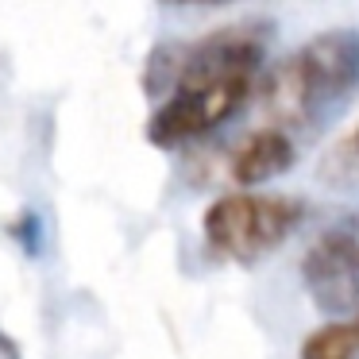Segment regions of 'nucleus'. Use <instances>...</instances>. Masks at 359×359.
Instances as JSON below:
<instances>
[{"mask_svg":"<svg viewBox=\"0 0 359 359\" xmlns=\"http://www.w3.org/2000/svg\"><path fill=\"white\" fill-rule=\"evenodd\" d=\"M266 35H271V24L240 20V24L212 27L194 47L182 50L166 101L147 124L151 143L178 147L232 120L263 78Z\"/></svg>","mask_w":359,"mask_h":359,"instance_id":"1","label":"nucleus"},{"mask_svg":"<svg viewBox=\"0 0 359 359\" xmlns=\"http://www.w3.org/2000/svg\"><path fill=\"white\" fill-rule=\"evenodd\" d=\"M359 89V32L328 27L309 43L294 47L286 58L259 78L255 97L263 109V124L297 135H313L351 101Z\"/></svg>","mask_w":359,"mask_h":359,"instance_id":"2","label":"nucleus"},{"mask_svg":"<svg viewBox=\"0 0 359 359\" xmlns=\"http://www.w3.org/2000/svg\"><path fill=\"white\" fill-rule=\"evenodd\" d=\"M305 220V205L286 194H224L205 209V243L220 259L232 263H255L271 255L278 243L294 236V228Z\"/></svg>","mask_w":359,"mask_h":359,"instance_id":"3","label":"nucleus"},{"mask_svg":"<svg viewBox=\"0 0 359 359\" xmlns=\"http://www.w3.org/2000/svg\"><path fill=\"white\" fill-rule=\"evenodd\" d=\"M305 294L325 313H359V212L328 224L302 255Z\"/></svg>","mask_w":359,"mask_h":359,"instance_id":"4","label":"nucleus"},{"mask_svg":"<svg viewBox=\"0 0 359 359\" xmlns=\"http://www.w3.org/2000/svg\"><path fill=\"white\" fill-rule=\"evenodd\" d=\"M297 158V143L278 128H251L232 151H228V178L236 186H263V182L278 178L294 166Z\"/></svg>","mask_w":359,"mask_h":359,"instance_id":"5","label":"nucleus"},{"mask_svg":"<svg viewBox=\"0 0 359 359\" xmlns=\"http://www.w3.org/2000/svg\"><path fill=\"white\" fill-rule=\"evenodd\" d=\"M297 359H359V313L309 332L302 340Z\"/></svg>","mask_w":359,"mask_h":359,"instance_id":"6","label":"nucleus"},{"mask_svg":"<svg viewBox=\"0 0 359 359\" xmlns=\"http://www.w3.org/2000/svg\"><path fill=\"white\" fill-rule=\"evenodd\" d=\"M317 178L332 189H359V120L320 155Z\"/></svg>","mask_w":359,"mask_h":359,"instance_id":"7","label":"nucleus"}]
</instances>
